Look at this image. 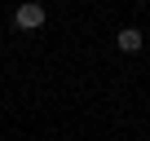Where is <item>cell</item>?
<instances>
[{"instance_id":"6da1fadb","label":"cell","mask_w":150,"mask_h":141,"mask_svg":"<svg viewBox=\"0 0 150 141\" xmlns=\"http://www.w3.org/2000/svg\"><path fill=\"white\" fill-rule=\"evenodd\" d=\"M13 22H18L22 31H40V27H44V5H18Z\"/></svg>"},{"instance_id":"7a4b0ae2","label":"cell","mask_w":150,"mask_h":141,"mask_svg":"<svg viewBox=\"0 0 150 141\" xmlns=\"http://www.w3.org/2000/svg\"><path fill=\"white\" fill-rule=\"evenodd\" d=\"M115 44H119V49H124V53H137V49H141V44H146V35H141V31H137V27H124V31H119V35H115Z\"/></svg>"}]
</instances>
